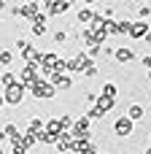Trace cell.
<instances>
[{"label":"cell","instance_id":"277c9868","mask_svg":"<svg viewBox=\"0 0 151 154\" xmlns=\"http://www.w3.org/2000/svg\"><path fill=\"white\" fill-rule=\"evenodd\" d=\"M132 130H135V125H132L127 116H119V119L113 122V133H116L119 138H130V135H132Z\"/></svg>","mask_w":151,"mask_h":154},{"label":"cell","instance_id":"5b68a950","mask_svg":"<svg viewBox=\"0 0 151 154\" xmlns=\"http://www.w3.org/2000/svg\"><path fill=\"white\" fill-rule=\"evenodd\" d=\"M41 76H38V65H24V70L19 73V81L16 84H22V87H30L32 81H38Z\"/></svg>","mask_w":151,"mask_h":154},{"label":"cell","instance_id":"f546056e","mask_svg":"<svg viewBox=\"0 0 151 154\" xmlns=\"http://www.w3.org/2000/svg\"><path fill=\"white\" fill-rule=\"evenodd\" d=\"M3 103H5V100H3V95H0V106H3Z\"/></svg>","mask_w":151,"mask_h":154},{"label":"cell","instance_id":"1f68e13d","mask_svg":"<svg viewBox=\"0 0 151 154\" xmlns=\"http://www.w3.org/2000/svg\"><path fill=\"white\" fill-rule=\"evenodd\" d=\"M149 141H151V138H149Z\"/></svg>","mask_w":151,"mask_h":154},{"label":"cell","instance_id":"d4e9b609","mask_svg":"<svg viewBox=\"0 0 151 154\" xmlns=\"http://www.w3.org/2000/svg\"><path fill=\"white\" fill-rule=\"evenodd\" d=\"M84 97H86V103H92V106H95V103H97V95H95V92H86V95H84Z\"/></svg>","mask_w":151,"mask_h":154},{"label":"cell","instance_id":"4fadbf2b","mask_svg":"<svg viewBox=\"0 0 151 154\" xmlns=\"http://www.w3.org/2000/svg\"><path fill=\"white\" fill-rule=\"evenodd\" d=\"M92 16H95V11H92L89 5H84V8H78V14H76V19H78L81 24H89V22H92Z\"/></svg>","mask_w":151,"mask_h":154},{"label":"cell","instance_id":"4dcf8cb0","mask_svg":"<svg viewBox=\"0 0 151 154\" xmlns=\"http://www.w3.org/2000/svg\"><path fill=\"white\" fill-rule=\"evenodd\" d=\"M0 154H3V149H0Z\"/></svg>","mask_w":151,"mask_h":154},{"label":"cell","instance_id":"7c38bea8","mask_svg":"<svg viewBox=\"0 0 151 154\" xmlns=\"http://www.w3.org/2000/svg\"><path fill=\"white\" fill-rule=\"evenodd\" d=\"M38 14H41V3H24V5H22V16L35 19Z\"/></svg>","mask_w":151,"mask_h":154},{"label":"cell","instance_id":"484cf974","mask_svg":"<svg viewBox=\"0 0 151 154\" xmlns=\"http://www.w3.org/2000/svg\"><path fill=\"white\" fill-rule=\"evenodd\" d=\"M143 68H146V70H151V51L143 57Z\"/></svg>","mask_w":151,"mask_h":154},{"label":"cell","instance_id":"7a4b0ae2","mask_svg":"<svg viewBox=\"0 0 151 154\" xmlns=\"http://www.w3.org/2000/svg\"><path fill=\"white\" fill-rule=\"evenodd\" d=\"M24 92H27V87H22V84H14V87H8V89H5L3 100H5L8 106H22V100H24Z\"/></svg>","mask_w":151,"mask_h":154},{"label":"cell","instance_id":"44dd1931","mask_svg":"<svg viewBox=\"0 0 151 154\" xmlns=\"http://www.w3.org/2000/svg\"><path fill=\"white\" fill-rule=\"evenodd\" d=\"M138 16H140V22H146L151 16V5H140V8H138Z\"/></svg>","mask_w":151,"mask_h":154},{"label":"cell","instance_id":"52a82bcc","mask_svg":"<svg viewBox=\"0 0 151 154\" xmlns=\"http://www.w3.org/2000/svg\"><path fill=\"white\" fill-rule=\"evenodd\" d=\"M113 60H116V62H132V60H135V51H132V49H127V46H116Z\"/></svg>","mask_w":151,"mask_h":154},{"label":"cell","instance_id":"ac0fdd59","mask_svg":"<svg viewBox=\"0 0 151 154\" xmlns=\"http://www.w3.org/2000/svg\"><path fill=\"white\" fill-rule=\"evenodd\" d=\"M130 19H122V22H116V35H130Z\"/></svg>","mask_w":151,"mask_h":154},{"label":"cell","instance_id":"5bb4252c","mask_svg":"<svg viewBox=\"0 0 151 154\" xmlns=\"http://www.w3.org/2000/svg\"><path fill=\"white\" fill-rule=\"evenodd\" d=\"M95 106H97L100 111H105V114H108V111L116 106V100H113V97H103V95H97V103H95Z\"/></svg>","mask_w":151,"mask_h":154},{"label":"cell","instance_id":"7402d4cb","mask_svg":"<svg viewBox=\"0 0 151 154\" xmlns=\"http://www.w3.org/2000/svg\"><path fill=\"white\" fill-rule=\"evenodd\" d=\"M0 81H3L5 87H14V84H16V79H14V73H3V76H0Z\"/></svg>","mask_w":151,"mask_h":154},{"label":"cell","instance_id":"f1b7e54d","mask_svg":"<svg viewBox=\"0 0 151 154\" xmlns=\"http://www.w3.org/2000/svg\"><path fill=\"white\" fill-rule=\"evenodd\" d=\"M146 76H149V81H151V70H146Z\"/></svg>","mask_w":151,"mask_h":154},{"label":"cell","instance_id":"83f0119b","mask_svg":"<svg viewBox=\"0 0 151 154\" xmlns=\"http://www.w3.org/2000/svg\"><path fill=\"white\" fill-rule=\"evenodd\" d=\"M5 5H8V3H3V0H0V11H3V8H5Z\"/></svg>","mask_w":151,"mask_h":154},{"label":"cell","instance_id":"3957f363","mask_svg":"<svg viewBox=\"0 0 151 154\" xmlns=\"http://www.w3.org/2000/svg\"><path fill=\"white\" fill-rule=\"evenodd\" d=\"M70 5H73V3H68V0H51V3H41V8H43L49 16H57V14H68V11H70Z\"/></svg>","mask_w":151,"mask_h":154},{"label":"cell","instance_id":"4316f807","mask_svg":"<svg viewBox=\"0 0 151 154\" xmlns=\"http://www.w3.org/2000/svg\"><path fill=\"white\" fill-rule=\"evenodd\" d=\"M143 41H146V43H151V30L146 32V35H143Z\"/></svg>","mask_w":151,"mask_h":154},{"label":"cell","instance_id":"603a6c76","mask_svg":"<svg viewBox=\"0 0 151 154\" xmlns=\"http://www.w3.org/2000/svg\"><path fill=\"white\" fill-rule=\"evenodd\" d=\"M65 41H68V32L65 30H57L54 32V43H65Z\"/></svg>","mask_w":151,"mask_h":154},{"label":"cell","instance_id":"ba28073f","mask_svg":"<svg viewBox=\"0 0 151 154\" xmlns=\"http://www.w3.org/2000/svg\"><path fill=\"white\" fill-rule=\"evenodd\" d=\"M124 116H127V119L135 125V122H140V119L146 116V111H143V106H140V103H132V106L127 108V114H124Z\"/></svg>","mask_w":151,"mask_h":154},{"label":"cell","instance_id":"9c48e42d","mask_svg":"<svg viewBox=\"0 0 151 154\" xmlns=\"http://www.w3.org/2000/svg\"><path fill=\"white\" fill-rule=\"evenodd\" d=\"M146 32H149V22H140L138 19V22L130 24V38H143Z\"/></svg>","mask_w":151,"mask_h":154},{"label":"cell","instance_id":"8fae6325","mask_svg":"<svg viewBox=\"0 0 151 154\" xmlns=\"http://www.w3.org/2000/svg\"><path fill=\"white\" fill-rule=\"evenodd\" d=\"M46 30H49V27H46V16L38 14V16L32 19V32H35V35H46Z\"/></svg>","mask_w":151,"mask_h":154},{"label":"cell","instance_id":"30bf717a","mask_svg":"<svg viewBox=\"0 0 151 154\" xmlns=\"http://www.w3.org/2000/svg\"><path fill=\"white\" fill-rule=\"evenodd\" d=\"M70 143H73V135H70V133H59L57 141H54L57 152H70Z\"/></svg>","mask_w":151,"mask_h":154},{"label":"cell","instance_id":"ffe728a7","mask_svg":"<svg viewBox=\"0 0 151 154\" xmlns=\"http://www.w3.org/2000/svg\"><path fill=\"white\" fill-rule=\"evenodd\" d=\"M81 73H84L86 79H95V76H97V65H95V62H89V65H86V68H84Z\"/></svg>","mask_w":151,"mask_h":154},{"label":"cell","instance_id":"9a60e30c","mask_svg":"<svg viewBox=\"0 0 151 154\" xmlns=\"http://www.w3.org/2000/svg\"><path fill=\"white\" fill-rule=\"evenodd\" d=\"M0 138L16 141V138H19V127H16V125H5V127H3V133H0Z\"/></svg>","mask_w":151,"mask_h":154},{"label":"cell","instance_id":"8992f818","mask_svg":"<svg viewBox=\"0 0 151 154\" xmlns=\"http://www.w3.org/2000/svg\"><path fill=\"white\" fill-rule=\"evenodd\" d=\"M49 84H51L54 89H70V87H73V79H70L68 73H51V76H49Z\"/></svg>","mask_w":151,"mask_h":154},{"label":"cell","instance_id":"cb8c5ba5","mask_svg":"<svg viewBox=\"0 0 151 154\" xmlns=\"http://www.w3.org/2000/svg\"><path fill=\"white\" fill-rule=\"evenodd\" d=\"M11 60H14L11 51H0V62H3V65H11Z\"/></svg>","mask_w":151,"mask_h":154},{"label":"cell","instance_id":"d6986e66","mask_svg":"<svg viewBox=\"0 0 151 154\" xmlns=\"http://www.w3.org/2000/svg\"><path fill=\"white\" fill-rule=\"evenodd\" d=\"M84 116H86V119H89V122H92V119H103V116H105V111H100V108H97V106H92V108H89V111H86V114H84Z\"/></svg>","mask_w":151,"mask_h":154},{"label":"cell","instance_id":"6da1fadb","mask_svg":"<svg viewBox=\"0 0 151 154\" xmlns=\"http://www.w3.org/2000/svg\"><path fill=\"white\" fill-rule=\"evenodd\" d=\"M30 89H32V95H35L38 100H51V97L57 95V89H54L49 81H43V79L32 81V84H30Z\"/></svg>","mask_w":151,"mask_h":154},{"label":"cell","instance_id":"2e32d148","mask_svg":"<svg viewBox=\"0 0 151 154\" xmlns=\"http://www.w3.org/2000/svg\"><path fill=\"white\" fill-rule=\"evenodd\" d=\"M100 92H103V97H113V100H116V92H119V89H116V84H113V81H108V84H103V89H100Z\"/></svg>","mask_w":151,"mask_h":154},{"label":"cell","instance_id":"e0dca14e","mask_svg":"<svg viewBox=\"0 0 151 154\" xmlns=\"http://www.w3.org/2000/svg\"><path fill=\"white\" fill-rule=\"evenodd\" d=\"M27 133H35V135H38V133H43V122H41L38 116H32V119H30V125H27Z\"/></svg>","mask_w":151,"mask_h":154}]
</instances>
